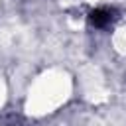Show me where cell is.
Returning <instances> with one entry per match:
<instances>
[{"instance_id": "obj_1", "label": "cell", "mask_w": 126, "mask_h": 126, "mask_svg": "<svg viewBox=\"0 0 126 126\" xmlns=\"http://www.w3.org/2000/svg\"><path fill=\"white\" fill-rule=\"evenodd\" d=\"M114 18H116L114 16V10H110V8H96V10H93L89 14V24L93 28H100L102 30V28L110 26Z\"/></svg>"}]
</instances>
